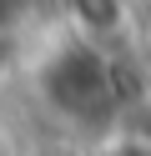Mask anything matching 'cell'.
<instances>
[{"label":"cell","instance_id":"1","mask_svg":"<svg viewBox=\"0 0 151 156\" xmlns=\"http://www.w3.org/2000/svg\"><path fill=\"white\" fill-rule=\"evenodd\" d=\"M35 86L40 101L60 116L66 126H81V131H101L121 126V76L116 61H111V45L81 41V35H60L35 66Z\"/></svg>","mask_w":151,"mask_h":156},{"label":"cell","instance_id":"2","mask_svg":"<svg viewBox=\"0 0 151 156\" xmlns=\"http://www.w3.org/2000/svg\"><path fill=\"white\" fill-rule=\"evenodd\" d=\"M66 30L96 45H116L136 30V0H60Z\"/></svg>","mask_w":151,"mask_h":156},{"label":"cell","instance_id":"3","mask_svg":"<svg viewBox=\"0 0 151 156\" xmlns=\"http://www.w3.org/2000/svg\"><path fill=\"white\" fill-rule=\"evenodd\" d=\"M86 156H151V131H136V126H111L96 141V151Z\"/></svg>","mask_w":151,"mask_h":156},{"label":"cell","instance_id":"4","mask_svg":"<svg viewBox=\"0 0 151 156\" xmlns=\"http://www.w3.org/2000/svg\"><path fill=\"white\" fill-rule=\"evenodd\" d=\"M136 30L146 35V45H151V0H136Z\"/></svg>","mask_w":151,"mask_h":156},{"label":"cell","instance_id":"5","mask_svg":"<svg viewBox=\"0 0 151 156\" xmlns=\"http://www.w3.org/2000/svg\"><path fill=\"white\" fill-rule=\"evenodd\" d=\"M35 156H86V151H76V146H40Z\"/></svg>","mask_w":151,"mask_h":156}]
</instances>
